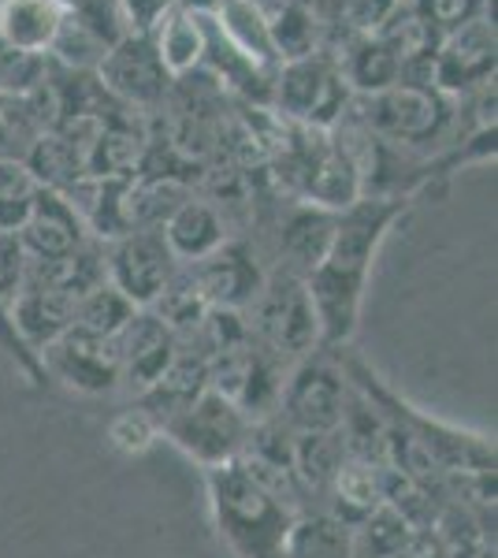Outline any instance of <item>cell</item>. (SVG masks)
<instances>
[{
  "label": "cell",
  "instance_id": "6da1fadb",
  "mask_svg": "<svg viewBox=\"0 0 498 558\" xmlns=\"http://www.w3.org/2000/svg\"><path fill=\"white\" fill-rule=\"evenodd\" d=\"M410 209V197H376L365 194L353 202L350 209L335 216L331 242L316 268L305 279L309 287V302L320 324V347H350L353 331L361 320V305H365L368 272L373 260L391 235V228Z\"/></svg>",
  "mask_w": 498,
  "mask_h": 558
},
{
  "label": "cell",
  "instance_id": "7a4b0ae2",
  "mask_svg": "<svg viewBox=\"0 0 498 558\" xmlns=\"http://www.w3.org/2000/svg\"><path fill=\"white\" fill-rule=\"evenodd\" d=\"M205 481L216 529L234 558H287L294 510L279 495H271L239 458L205 470Z\"/></svg>",
  "mask_w": 498,
  "mask_h": 558
},
{
  "label": "cell",
  "instance_id": "3957f363",
  "mask_svg": "<svg viewBox=\"0 0 498 558\" xmlns=\"http://www.w3.org/2000/svg\"><path fill=\"white\" fill-rule=\"evenodd\" d=\"M246 324L253 339L287 365H297L313 350H320V324L309 302V287L302 276H291L283 268H268L265 287L246 310Z\"/></svg>",
  "mask_w": 498,
  "mask_h": 558
},
{
  "label": "cell",
  "instance_id": "277c9868",
  "mask_svg": "<svg viewBox=\"0 0 498 558\" xmlns=\"http://www.w3.org/2000/svg\"><path fill=\"white\" fill-rule=\"evenodd\" d=\"M353 94L339 75V64L324 49L313 57L279 64L276 86H271V112L287 123L313 131H331L350 112Z\"/></svg>",
  "mask_w": 498,
  "mask_h": 558
},
{
  "label": "cell",
  "instance_id": "5b68a950",
  "mask_svg": "<svg viewBox=\"0 0 498 558\" xmlns=\"http://www.w3.org/2000/svg\"><path fill=\"white\" fill-rule=\"evenodd\" d=\"M350 384L339 368L335 350H313L291 365L276 402V417L297 436H313V432H339L342 410H347Z\"/></svg>",
  "mask_w": 498,
  "mask_h": 558
},
{
  "label": "cell",
  "instance_id": "8992f818",
  "mask_svg": "<svg viewBox=\"0 0 498 558\" xmlns=\"http://www.w3.org/2000/svg\"><path fill=\"white\" fill-rule=\"evenodd\" d=\"M250 425L253 421L234 407L228 395L208 387L202 399H194L186 410H179L175 417H168L160 425V436H168L202 470H216V465H228L234 458H242Z\"/></svg>",
  "mask_w": 498,
  "mask_h": 558
},
{
  "label": "cell",
  "instance_id": "52a82bcc",
  "mask_svg": "<svg viewBox=\"0 0 498 558\" xmlns=\"http://www.w3.org/2000/svg\"><path fill=\"white\" fill-rule=\"evenodd\" d=\"M179 260L168 250L160 228H138L105 242V272L108 283L123 294L134 310H149L165 294L171 276L179 272Z\"/></svg>",
  "mask_w": 498,
  "mask_h": 558
},
{
  "label": "cell",
  "instance_id": "ba28073f",
  "mask_svg": "<svg viewBox=\"0 0 498 558\" xmlns=\"http://www.w3.org/2000/svg\"><path fill=\"white\" fill-rule=\"evenodd\" d=\"M94 75L108 89V97H116V101L134 108V112L165 108L171 86H175L171 71L160 60L153 34H126L116 49H108V57L97 64Z\"/></svg>",
  "mask_w": 498,
  "mask_h": 558
},
{
  "label": "cell",
  "instance_id": "9c48e42d",
  "mask_svg": "<svg viewBox=\"0 0 498 558\" xmlns=\"http://www.w3.org/2000/svg\"><path fill=\"white\" fill-rule=\"evenodd\" d=\"M498 68V38H495V12L465 23L461 31L447 34L436 49V71L432 83L447 97H469L476 89L495 83Z\"/></svg>",
  "mask_w": 498,
  "mask_h": 558
},
{
  "label": "cell",
  "instance_id": "30bf717a",
  "mask_svg": "<svg viewBox=\"0 0 498 558\" xmlns=\"http://www.w3.org/2000/svg\"><path fill=\"white\" fill-rule=\"evenodd\" d=\"M186 272L194 276L208 310L246 313L260 294V287H265L268 265L260 260L250 239H228L216 254H208L197 265H186Z\"/></svg>",
  "mask_w": 498,
  "mask_h": 558
},
{
  "label": "cell",
  "instance_id": "8fae6325",
  "mask_svg": "<svg viewBox=\"0 0 498 558\" xmlns=\"http://www.w3.org/2000/svg\"><path fill=\"white\" fill-rule=\"evenodd\" d=\"M45 380H60L83 395L120 391V362H116L112 339H97L89 331L68 328L38 350Z\"/></svg>",
  "mask_w": 498,
  "mask_h": 558
},
{
  "label": "cell",
  "instance_id": "7c38bea8",
  "mask_svg": "<svg viewBox=\"0 0 498 558\" xmlns=\"http://www.w3.org/2000/svg\"><path fill=\"white\" fill-rule=\"evenodd\" d=\"M12 324L23 336V343L38 354L52 339L63 336L75 320V299L60 287L49 260H31L20 294L12 299Z\"/></svg>",
  "mask_w": 498,
  "mask_h": 558
},
{
  "label": "cell",
  "instance_id": "4fadbf2b",
  "mask_svg": "<svg viewBox=\"0 0 498 558\" xmlns=\"http://www.w3.org/2000/svg\"><path fill=\"white\" fill-rule=\"evenodd\" d=\"M112 347L120 362V387L142 395L175 362L179 336L153 310H134V317L112 336Z\"/></svg>",
  "mask_w": 498,
  "mask_h": 558
},
{
  "label": "cell",
  "instance_id": "5bb4252c",
  "mask_svg": "<svg viewBox=\"0 0 498 558\" xmlns=\"http://www.w3.org/2000/svg\"><path fill=\"white\" fill-rule=\"evenodd\" d=\"M89 239L83 216L75 213V205L63 194L49 191V186H38L34 194V205L26 213L23 228H20V242L31 260H63L71 257L78 246Z\"/></svg>",
  "mask_w": 498,
  "mask_h": 558
},
{
  "label": "cell",
  "instance_id": "9a60e30c",
  "mask_svg": "<svg viewBox=\"0 0 498 558\" xmlns=\"http://www.w3.org/2000/svg\"><path fill=\"white\" fill-rule=\"evenodd\" d=\"M160 231H165V242L179 265H197L208 254H216L228 239H234L228 216L216 209L212 202H205L197 191L168 216Z\"/></svg>",
  "mask_w": 498,
  "mask_h": 558
},
{
  "label": "cell",
  "instance_id": "2e32d148",
  "mask_svg": "<svg viewBox=\"0 0 498 558\" xmlns=\"http://www.w3.org/2000/svg\"><path fill=\"white\" fill-rule=\"evenodd\" d=\"M328 57L339 64L342 83L353 97H376L384 89H391L402 78V60L376 38H350L335 45Z\"/></svg>",
  "mask_w": 498,
  "mask_h": 558
},
{
  "label": "cell",
  "instance_id": "e0dca14e",
  "mask_svg": "<svg viewBox=\"0 0 498 558\" xmlns=\"http://www.w3.org/2000/svg\"><path fill=\"white\" fill-rule=\"evenodd\" d=\"M63 12L68 8L60 0H0V41L49 57Z\"/></svg>",
  "mask_w": 498,
  "mask_h": 558
},
{
  "label": "cell",
  "instance_id": "ac0fdd59",
  "mask_svg": "<svg viewBox=\"0 0 498 558\" xmlns=\"http://www.w3.org/2000/svg\"><path fill=\"white\" fill-rule=\"evenodd\" d=\"M353 529L328 510H302L294 514L287 558H350Z\"/></svg>",
  "mask_w": 498,
  "mask_h": 558
},
{
  "label": "cell",
  "instance_id": "d6986e66",
  "mask_svg": "<svg viewBox=\"0 0 498 558\" xmlns=\"http://www.w3.org/2000/svg\"><path fill=\"white\" fill-rule=\"evenodd\" d=\"M153 41H157V52H160V60H165V68L171 71V78H183L190 71L202 68L205 34H202L197 12H190V8L183 4L171 8L168 20L153 34Z\"/></svg>",
  "mask_w": 498,
  "mask_h": 558
},
{
  "label": "cell",
  "instance_id": "ffe728a7",
  "mask_svg": "<svg viewBox=\"0 0 498 558\" xmlns=\"http://www.w3.org/2000/svg\"><path fill=\"white\" fill-rule=\"evenodd\" d=\"M268 38L279 64H291V60L313 57L320 49V23L305 0H287L268 15Z\"/></svg>",
  "mask_w": 498,
  "mask_h": 558
},
{
  "label": "cell",
  "instance_id": "44dd1931",
  "mask_svg": "<svg viewBox=\"0 0 498 558\" xmlns=\"http://www.w3.org/2000/svg\"><path fill=\"white\" fill-rule=\"evenodd\" d=\"M131 317H134V305L126 302L112 283H101L97 291H89L75 302V320H71V328L89 331V336H97V339H112Z\"/></svg>",
  "mask_w": 498,
  "mask_h": 558
},
{
  "label": "cell",
  "instance_id": "7402d4cb",
  "mask_svg": "<svg viewBox=\"0 0 498 558\" xmlns=\"http://www.w3.org/2000/svg\"><path fill=\"white\" fill-rule=\"evenodd\" d=\"M38 183L20 160H0V231H20L34 205Z\"/></svg>",
  "mask_w": 498,
  "mask_h": 558
},
{
  "label": "cell",
  "instance_id": "603a6c76",
  "mask_svg": "<svg viewBox=\"0 0 498 558\" xmlns=\"http://www.w3.org/2000/svg\"><path fill=\"white\" fill-rule=\"evenodd\" d=\"M49 75V57L41 52H23L15 45L0 41V94L4 97H23L31 89H38Z\"/></svg>",
  "mask_w": 498,
  "mask_h": 558
},
{
  "label": "cell",
  "instance_id": "cb8c5ba5",
  "mask_svg": "<svg viewBox=\"0 0 498 558\" xmlns=\"http://www.w3.org/2000/svg\"><path fill=\"white\" fill-rule=\"evenodd\" d=\"M410 4L432 23V31H436L439 38L461 31V26L479 20V15L495 12V0H410Z\"/></svg>",
  "mask_w": 498,
  "mask_h": 558
},
{
  "label": "cell",
  "instance_id": "d4e9b609",
  "mask_svg": "<svg viewBox=\"0 0 498 558\" xmlns=\"http://www.w3.org/2000/svg\"><path fill=\"white\" fill-rule=\"evenodd\" d=\"M108 436H112V444L120 447V451L142 454L153 444V439L160 436V425L142 407H131V410H123L120 417L112 421V425H108Z\"/></svg>",
  "mask_w": 498,
  "mask_h": 558
},
{
  "label": "cell",
  "instance_id": "484cf974",
  "mask_svg": "<svg viewBox=\"0 0 498 558\" xmlns=\"http://www.w3.org/2000/svg\"><path fill=\"white\" fill-rule=\"evenodd\" d=\"M126 23V34H157V26L168 20V12L179 0H116Z\"/></svg>",
  "mask_w": 498,
  "mask_h": 558
},
{
  "label": "cell",
  "instance_id": "4316f807",
  "mask_svg": "<svg viewBox=\"0 0 498 558\" xmlns=\"http://www.w3.org/2000/svg\"><path fill=\"white\" fill-rule=\"evenodd\" d=\"M384 558H447V547L436 536V529H413L405 544H398L394 551H387Z\"/></svg>",
  "mask_w": 498,
  "mask_h": 558
}]
</instances>
